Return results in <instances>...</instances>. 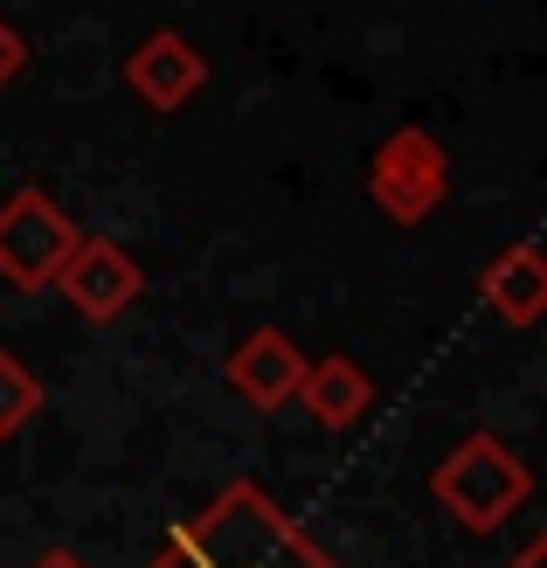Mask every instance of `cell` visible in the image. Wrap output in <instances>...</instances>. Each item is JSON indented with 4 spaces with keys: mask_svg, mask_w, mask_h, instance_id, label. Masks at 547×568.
Listing matches in <instances>:
<instances>
[{
    "mask_svg": "<svg viewBox=\"0 0 547 568\" xmlns=\"http://www.w3.org/2000/svg\"><path fill=\"white\" fill-rule=\"evenodd\" d=\"M146 568H340V561L256 478H229L201 514L174 527V541Z\"/></svg>",
    "mask_w": 547,
    "mask_h": 568,
    "instance_id": "1",
    "label": "cell"
},
{
    "mask_svg": "<svg viewBox=\"0 0 547 568\" xmlns=\"http://www.w3.org/2000/svg\"><path fill=\"white\" fill-rule=\"evenodd\" d=\"M429 499H437L465 534H493L534 499V471L506 437L472 430V437H457L444 450L437 471H429Z\"/></svg>",
    "mask_w": 547,
    "mask_h": 568,
    "instance_id": "2",
    "label": "cell"
},
{
    "mask_svg": "<svg viewBox=\"0 0 547 568\" xmlns=\"http://www.w3.org/2000/svg\"><path fill=\"white\" fill-rule=\"evenodd\" d=\"M444 194H450V160L423 125H402L395 139H382V153L367 160V202L388 222H402V230L429 222L444 209Z\"/></svg>",
    "mask_w": 547,
    "mask_h": 568,
    "instance_id": "3",
    "label": "cell"
},
{
    "mask_svg": "<svg viewBox=\"0 0 547 568\" xmlns=\"http://www.w3.org/2000/svg\"><path fill=\"white\" fill-rule=\"evenodd\" d=\"M70 250H77V222L55 209L42 187H21V194L0 202V277H8L14 292L55 284Z\"/></svg>",
    "mask_w": 547,
    "mask_h": 568,
    "instance_id": "4",
    "label": "cell"
},
{
    "mask_svg": "<svg viewBox=\"0 0 547 568\" xmlns=\"http://www.w3.org/2000/svg\"><path fill=\"white\" fill-rule=\"evenodd\" d=\"M55 292H63L91 326H111L125 320V312L139 305V292H146V271H139V257L125 243L111 236H77V250L63 257V271H55Z\"/></svg>",
    "mask_w": 547,
    "mask_h": 568,
    "instance_id": "5",
    "label": "cell"
},
{
    "mask_svg": "<svg viewBox=\"0 0 547 568\" xmlns=\"http://www.w3.org/2000/svg\"><path fill=\"white\" fill-rule=\"evenodd\" d=\"M125 83H132L139 104L181 111V104L201 91V83H209V63H201V49L181 36V28H153L146 42H132V55H125Z\"/></svg>",
    "mask_w": 547,
    "mask_h": 568,
    "instance_id": "6",
    "label": "cell"
},
{
    "mask_svg": "<svg viewBox=\"0 0 547 568\" xmlns=\"http://www.w3.org/2000/svg\"><path fill=\"white\" fill-rule=\"evenodd\" d=\"M298 375H305V354H298V339L277 333V326H256L229 347V388H236L250 409H284L298 395Z\"/></svg>",
    "mask_w": 547,
    "mask_h": 568,
    "instance_id": "7",
    "label": "cell"
},
{
    "mask_svg": "<svg viewBox=\"0 0 547 568\" xmlns=\"http://www.w3.org/2000/svg\"><path fill=\"white\" fill-rule=\"evenodd\" d=\"M292 403H305V416L320 423V430H354V423L374 409V382H367V367L354 354H326V361H305Z\"/></svg>",
    "mask_w": 547,
    "mask_h": 568,
    "instance_id": "8",
    "label": "cell"
},
{
    "mask_svg": "<svg viewBox=\"0 0 547 568\" xmlns=\"http://www.w3.org/2000/svg\"><path fill=\"white\" fill-rule=\"evenodd\" d=\"M478 305L499 312L506 326H534L547 312V257H540V243L499 250V257L478 271Z\"/></svg>",
    "mask_w": 547,
    "mask_h": 568,
    "instance_id": "9",
    "label": "cell"
},
{
    "mask_svg": "<svg viewBox=\"0 0 547 568\" xmlns=\"http://www.w3.org/2000/svg\"><path fill=\"white\" fill-rule=\"evenodd\" d=\"M42 416V382L14 347H0V444H14Z\"/></svg>",
    "mask_w": 547,
    "mask_h": 568,
    "instance_id": "10",
    "label": "cell"
},
{
    "mask_svg": "<svg viewBox=\"0 0 547 568\" xmlns=\"http://www.w3.org/2000/svg\"><path fill=\"white\" fill-rule=\"evenodd\" d=\"M21 63H28V42L14 36V28H8V21H0V91H8V83L21 77Z\"/></svg>",
    "mask_w": 547,
    "mask_h": 568,
    "instance_id": "11",
    "label": "cell"
},
{
    "mask_svg": "<svg viewBox=\"0 0 547 568\" xmlns=\"http://www.w3.org/2000/svg\"><path fill=\"white\" fill-rule=\"evenodd\" d=\"M506 568H547V541H540V534H527V548H520V555H513Z\"/></svg>",
    "mask_w": 547,
    "mask_h": 568,
    "instance_id": "12",
    "label": "cell"
},
{
    "mask_svg": "<svg viewBox=\"0 0 547 568\" xmlns=\"http://www.w3.org/2000/svg\"><path fill=\"white\" fill-rule=\"evenodd\" d=\"M28 568H91V561H83V555H70V548H49V555H36Z\"/></svg>",
    "mask_w": 547,
    "mask_h": 568,
    "instance_id": "13",
    "label": "cell"
}]
</instances>
